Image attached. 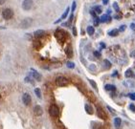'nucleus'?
I'll return each mask as SVG.
<instances>
[{
  "label": "nucleus",
  "mask_w": 135,
  "mask_h": 129,
  "mask_svg": "<svg viewBox=\"0 0 135 129\" xmlns=\"http://www.w3.org/2000/svg\"><path fill=\"white\" fill-rule=\"evenodd\" d=\"M2 16H3V18L6 19V20L12 18V16H13V11H12V9H10V8H6L2 12Z\"/></svg>",
  "instance_id": "nucleus-1"
},
{
  "label": "nucleus",
  "mask_w": 135,
  "mask_h": 129,
  "mask_svg": "<svg viewBox=\"0 0 135 129\" xmlns=\"http://www.w3.org/2000/svg\"><path fill=\"white\" fill-rule=\"evenodd\" d=\"M55 37L56 38L60 41V42H64L65 41V38H66V35H65V33L62 30H57L55 33Z\"/></svg>",
  "instance_id": "nucleus-2"
},
{
  "label": "nucleus",
  "mask_w": 135,
  "mask_h": 129,
  "mask_svg": "<svg viewBox=\"0 0 135 129\" xmlns=\"http://www.w3.org/2000/svg\"><path fill=\"white\" fill-rule=\"evenodd\" d=\"M49 113L52 117L57 118L59 117V115H60V109L56 104H52L49 108Z\"/></svg>",
  "instance_id": "nucleus-3"
},
{
  "label": "nucleus",
  "mask_w": 135,
  "mask_h": 129,
  "mask_svg": "<svg viewBox=\"0 0 135 129\" xmlns=\"http://www.w3.org/2000/svg\"><path fill=\"white\" fill-rule=\"evenodd\" d=\"M56 83L58 86H66L69 83V80L65 77H58L56 80Z\"/></svg>",
  "instance_id": "nucleus-4"
},
{
  "label": "nucleus",
  "mask_w": 135,
  "mask_h": 129,
  "mask_svg": "<svg viewBox=\"0 0 135 129\" xmlns=\"http://www.w3.org/2000/svg\"><path fill=\"white\" fill-rule=\"evenodd\" d=\"M32 23H33V19L27 17V18H25L22 20L20 26H21V28H23V29H27V28H29V27L31 26Z\"/></svg>",
  "instance_id": "nucleus-5"
},
{
  "label": "nucleus",
  "mask_w": 135,
  "mask_h": 129,
  "mask_svg": "<svg viewBox=\"0 0 135 129\" xmlns=\"http://www.w3.org/2000/svg\"><path fill=\"white\" fill-rule=\"evenodd\" d=\"M33 7V0H24L22 3V8L25 11H29L31 10Z\"/></svg>",
  "instance_id": "nucleus-6"
},
{
  "label": "nucleus",
  "mask_w": 135,
  "mask_h": 129,
  "mask_svg": "<svg viewBox=\"0 0 135 129\" xmlns=\"http://www.w3.org/2000/svg\"><path fill=\"white\" fill-rule=\"evenodd\" d=\"M22 101H23V103H24L25 105H29L30 103H31V101H32L31 96H30L29 94L25 93L24 95L22 96Z\"/></svg>",
  "instance_id": "nucleus-7"
},
{
  "label": "nucleus",
  "mask_w": 135,
  "mask_h": 129,
  "mask_svg": "<svg viewBox=\"0 0 135 129\" xmlns=\"http://www.w3.org/2000/svg\"><path fill=\"white\" fill-rule=\"evenodd\" d=\"M97 113H98L99 118H101L102 120H106V114H105L104 111L102 109V107L97 106Z\"/></svg>",
  "instance_id": "nucleus-8"
},
{
  "label": "nucleus",
  "mask_w": 135,
  "mask_h": 129,
  "mask_svg": "<svg viewBox=\"0 0 135 129\" xmlns=\"http://www.w3.org/2000/svg\"><path fill=\"white\" fill-rule=\"evenodd\" d=\"M34 113H35L37 116H41L43 113V110H42V108H41V106L36 105V106L34 107Z\"/></svg>",
  "instance_id": "nucleus-9"
},
{
  "label": "nucleus",
  "mask_w": 135,
  "mask_h": 129,
  "mask_svg": "<svg viewBox=\"0 0 135 129\" xmlns=\"http://www.w3.org/2000/svg\"><path fill=\"white\" fill-rule=\"evenodd\" d=\"M31 72H32V76H33V78L35 79V80H37V81H40L41 80V76L39 73H37L36 70H34V69H31Z\"/></svg>",
  "instance_id": "nucleus-10"
},
{
  "label": "nucleus",
  "mask_w": 135,
  "mask_h": 129,
  "mask_svg": "<svg viewBox=\"0 0 135 129\" xmlns=\"http://www.w3.org/2000/svg\"><path fill=\"white\" fill-rule=\"evenodd\" d=\"M69 11H70V8L68 7V8H66V10H65V12H63V14L62 15V17L59 19V20H57L55 22V24H57V23H59V22H61L62 19H65L66 17H67V15H68V13H69Z\"/></svg>",
  "instance_id": "nucleus-11"
},
{
  "label": "nucleus",
  "mask_w": 135,
  "mask_h": 129,
  "mask_svg": "<svg viewBox=\"0 0 135 129\" xmlns=\"http://www.w3.org/2000/svg\"><path fill=\"white\" fill-rule=\"evenodd\" d=\"M44 35H45V32L43 30H37L35 32V37L37 38H41L42 37H44Z\"/></svg>",
  "instance_id": "nucleus-12"
},
{
  "label": "nucleus",
  "mask_w": 135,
  "mask_h": 129,
  "mask_svg": "<svg viewBox=\"0 0 135 129\" xmlns=\"http://www.w3.org/2000/svg\"><path fill=\"white\" fill-rule=\"evenodd\" d=\"M121 124H122V120L120 118H115L114 119V125L117 129H119L121 127Z\"/></svg>",
  "instance_id": "nucleus-13"
},
{
  "label": "nucleus",
  "mask_w": 135,
  "mask_h": 129,
  "mask_svg": "<svg viewBox=\"0 0 135 129\" xmlns=\"http://www.w3.org/2000/svg\"><path fill=\"white\" fill-rule=\"evenodd\" d=\"M65 53H66V55L67 56L70 58V57H72L73 56V50H72V47L71 46H68L66 50H65Z\"/></svg>",
  "instance_id": "nucleus-14"
},
{
  "label": "nucleus",
  "mask_w": 135,
  "mask_h": 129,
  "mask_svg": "<svg viewBox=\"0 0 135 129\" xmlns=\"http://www.w3.org/2000/svg\"><path fill=\"white\" fill-rule=\"evenodd\" d=\"M84 108H85V111H86V113H87V114L92 115V114H93V109H92V107H91V105L85 104Z\"/></svg>",
  "instance_id": "nucleus-15"
},
{
  "label": "nucleus",
  "mask_w": 135,
  "mask_h": 129,
  "mask_svg": "<svg viewBox=\"0 0 135 129\" xmlns=\"http://www.w3.org/2000/svg\"><path fill=\"white\" fill-rule=\"evenodd\" d=\"M86 31H87V34L89 36H93L94 33H95V29H94V27H92V26H88L87 29H86Z\"/></svg>",
  "instance_id": "nucleus-16"
},
{
  "label": "nucleus",
  "mask_w": 135,
  "mask_h": 129,
  "mask_svg": "<svg viewBox=\"0 0 135 129\" xmlns=\"http://www.w3.org/2000/svg\"><path fill=\"white\" fill-rule=\"evenodd\" d=\"M101 22H106V21H110V16L109 15H107V14H104V15H102V17H101Z\"/></svg>",
  "instance_id": "nucleus-17"
},
{
  "label": "nucleus",
  "mask_w": 135,
  "mask_h": 129,
  "mask_svg": "<svg viewBox=\"0 0 135 129\" xmlns=\"http://www.w3.org/2000/svg\"><path fill=\"white\" fill-rule=\"evenodd\" d=\"M125 76H126L127 78H134V75H133L132 71H131L130 69H129V70H127V71H126Z\"/></svg>",
  "instance_id": "nucleus-18"
},
{
  "label": "nucleus",
  "mask_w": 135,
  "mask_h": 129,
  "mask_svg": "<svg viewBox=\"0 0 135 129\" xmlns=\"http://www.w3.org/2000/svg\"><path fill=\"white\" fill-rule=\"evenodd\" d=\"M104 89H105V90H107V91H114L116 88H115V86H114V85H111V84H106V85L104 86Z\"/></svg>",
  "instance_id": "nucleus-19"
},
{
  "label": "nucleus",
  "mask_w": 135,
  "mask_h": 129,
  "mask_svg": "<svg viewBox=\"0 0 135 129\" xmlns=\"http://www.w3.org/2000/svg\"><path fill=\"white\" fill-rule=\"evenodd\" d=\"M118 34H119V30H117V29H114L108 33V35L110 37H116V36H118Z\"/></svg>",
  "instance_id": "nucleus-20"
},
{
  "label": "nucleus",
  "mask_w": 135,
  "mask_h": 129,
  "mask_svg": "<svg viewBox=\"0 0 135 129\" xmlns=\"http://www.w3.org/2000/svg\"><path fill=\"white\" fill-rule=\"evenodd\" d=\"M104 67L106 68V69H110L111 68V63L107 59H105L104 61Z\"/></svg>",
  "instance_id": "nucleus-21"
},
{
  "label": "nucleus",
  "mask_w": 135,
  "mask_h": 129,
  "mask_svg": "<svg viewBox=\"0 0 135 129\" xmlns=\"http://www.w3.org/2000/svg\"><path fill=\"white\" fill-rule=\"evenodd\" d=\"M35 93H36V95L37 96V98H41V93H40V89L39 88H36L35 89Z\"/></svg>",
  "instance_id": "nucleus-22"
},
{
  "label": "nucleus",
  "mask_w": 135,
  "mask_h": 129,
  "mask_svg": "<svg viewBox=\"0 0 135 129\" xmlns=\"http://www.w3.org/2000/svg\"><path fill=\"white\" fill-rule=\"evenodd\" d=\"M100 22H101V19H99L98 16L94 18V25H95V26H99V23H100Z\"/></svg>",
  "instance_id": "nucleus-23"
},
{
  "label": "nucleus",
  "mask_w": 135,
  "mask_h": 129,
  "mask_svg": "<svg viewBox=\"0 0 135 129\" xmlns=\"http://www.w3.org/2000/svg\"><path fill=\"white\" fill-rule=\"evenodd\" d=\"M95 12H96V13H101L102 12V7L101 6L95 7Z\"/></svg>",
  "instance_id": "nucleus-24"
},
{
  "label": "nucleus",
  "mask_w": 135,
  "mask_h": 129,
  "mask_svg": "<svg viewBox=\"0 0 135 129\" xmlns=\"http://www.w3.org/2000/svg\"><path fill=\"white\" fill-rule=\"evenodd\" d=\"M113 8L115 9V11H116V12H119V11H120V8H119V6H118L117 2H114V3H113Z\"/></svg>",
  "instance_id": "nucleus-25"
},
{
  "label": "nucleus",
  "mask_w": 135,
  "mask_h": 129,
  "mask_svg": "<svg viewBox=\"0 0 135 129\" xmlns=\"http://www.w3.org/2000/svg\"><path fill=\"white\" fill-rule=\"evenodd\" d=\"M67 67H68V68H71V69H73V68L75 67V64H74L73 62L68 61V62H67Z\"/></svg>",
  "instance_id": "nucleus-26"
},
{
  "label": "nucleus",
  "mask_w": 135,
  "mask_h": 129,
  "mask_svg": "<svg viewBox=\"0 0 135 129\" xmlns=\"http://www.w3.org/2000/svg\"><path fill=\"white\" fill-rule=\"evenodd\" d=\"M34 46H35L37 49H38V48H39L41 45H40V43L38 42V41H35V42H34Z\"/></svg>",
  "instance_id": "nucleus-27"
},
{
  "label": "nucleus",
  "mask_w": 135,
  "mask_h": 129,
  "mask_svg": "<svg viewBox=\"0 0 135 129\" xmlns=\"http://www.w3.org/2000/svg\"><path fill=\"white\" fill-rule=\"evenodd\" d=\"M89 82H90V84L93 86V88H97V85H96V83H95V81L94 80H89Z\"/></svg>",
  "instance_id": "nucleus-28"
},
{
  "label": "nucleus",
  "mask_w": 135,
  "mask_h": 129,
  "mask_svg": "<svg viewBox=\"0 0 135 129\" xmlns=\"http://www.w3.org/2000/svg\"><path fill=\"white\" fill-rule=\"evenodd\" d=\"M94 55H95L96 57H101V53L98 52V51H95V52H94Z\"/></svg>",
  "instance_id": "nucleus-29"
},
{
  "label": "nucleus",
  "mask_w": 135,
  "mask_h": 129,
  "mask_svg": "<svg viewBox=\"0 0 135 129\" xmlns=\"http://www.w3.org/2000/svg\"><path fill=\"white\" fill-rule=\"evenodd\" d=\"M129 109H130L131 111H133V112H135V105L132 104V103H131V104H129Z\"/></svg>",
  "instance_id": "nucleus-30"
},
{
  "label": "nucleus",
  "mask_w": 135,
  "mask_h": 129,
  "mask_svg": "<svg viewBox=\"0 0 135 129\" xmlns=\"http://www.w3.org/2000/svg\"><path fill=\"white\" fill-rule=\"evenodd\" d=\"M126 28H127V27H126V25L121 26V27H120V29H119V32H124L125 30H126Z\"/></svg>",
  "instance_id": "nucleus-31"
},
{
  "label": "nucleus",
  "mask_w": 135,
  "mask_h": 129,
  "mask_svg": "<svg viewBox=\"0 0 135 129\" xmlns=\"http://www.w3.org/2000/svg\"><path fill=\"white\" fill-rule=\"evenodd\" d=\"M129 98H131L132 100H135V93H132V94H129Z\"/></svg>",
  "instance_id": "nucleus-32"
},
{
  "label": "nucleus",
  "mask_w": 135,
  "mask_h": 129,
  "mask_svg": "<svg viewBox=\"0 0 135 129\" xmlns=\"http://www.w3.org/2000/svg\"><path fill=\"white\" fill-rule=\"evenodd\" d=\"M76 6H77V5H76V2L74 1V2H73V4H72V9H71V10H72V12H73L74 11L76 10Z\"/></svg>",
  "instance_id": "nucleus-33"
},
{
  "label": "nucleus",
  "mask_w": 135,
  "mask_h": 129,
  "mask_svg": "<svg viewBox=\"0 0 135 129\" xmlns=\"http://www.w3.org/2000/svg\"><path fill=\"white\" fill-rule=\"evenodd\" d=\"M73 34H74V36H77V30H76L75 27L73 28Z\"/></svg>",
  "instance_id": "nucleus-34"
},
{
  "label": "nucleus",
  "mask_w": 135,
  "mask_h": 129,
  "mask_svg": "<svg viewBox=\"0 0 135 129\" xmlns=\"http://www.w3.org/2000/svg\"><path fill=\"white\" fill-rule=\"evenodd\" d=\"M108 1H109V0H103V3H104V5H106V4L108 3Z\"/></svg>",
  "instance_id": "nucleus-35"
},
{
  "label": "nucleus",
  "mask_w": 135,
  "mask_h": 129,
  "mask_svg": "<svg viewBox=\"0 0 135 129\" xmlns=\"http://www.w3.org/2000/svg\"><path fill=\"white\" fill-rule=\"evenodd\" d=\"M6 2V0H0V5H2V4H4Z\"/></svg>",
  "instance_id": "nucleus-36"
},
{
  "label": "nucleus",
  "mask_w": 135,
  "mask_h": 129,
  "mask_svg": "<svg viewBox=\"0 0 135 129\" xmlns=\"http://www.w3.org/2000/svg\"><path fill=\"white\" fill-rule=\"evenodd\" d=\"M135 28V25H134V23H132V24H131V29H134Z\"/></svg>",
  "instance_id": "nucleus-37"
},
{
  "label": "nucleus",
  "mask_w": 135,
  "mask_h": 129,
  "mask_svg": "<svg viewBox=\"0 0 135 129\" xmlns=\"http://www.w3.org/2000/svg\"><path fill=\"white\" fill-rule=\"evenodd\" d=\"M101 45H102V47H103V48H105V46H104V43H101Z\"/></svg>",
  "instance_id": "nucleus-38"
},
{
  "label": "nucleus",
  "mask_w": 135,
  "mask_h": 129,
  "mask_svg": "<svg viewBox=\"0 0 135 129\" xmlns=\"http://www.w3.org/2000/svg\"><path fill=\"white\" fill-rule=\"evenodd\" d=\"M0 98H1V94H0Z\"/></svg>",
  "instance_id": "nucleus-39"
}]
</instances>
